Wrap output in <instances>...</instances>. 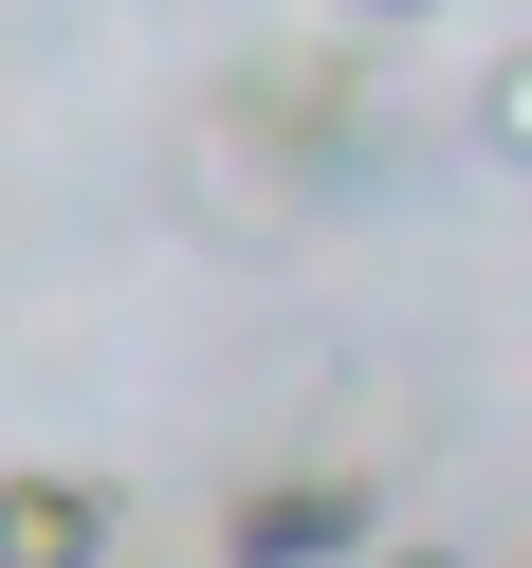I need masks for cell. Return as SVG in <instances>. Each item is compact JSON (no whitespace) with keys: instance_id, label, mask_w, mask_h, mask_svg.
Wrapping results in <instances>:
<instances>
[{"instance_id":"obj_1","label":"cell","mask_w":532,"mask_h":568,"mask_svg":"<svg viewBox=\"0 0 532 568\" xmlns=\"http://www.w3.org/2000/svg\"><path fill=\"white\" fill-rule=\"evenodd\" d=\"M349 550H385L368 477H258V495H221V568H349Z\"/></svg>"},{"instance_id":"obj_2","label":"cell","mask_w":532,"mask_h":568,"mask_svg":"<svg viewBox=\"0 0 532 568\" xmlns=\"http://www.w3.org/2000/svg\"><path fill=\"white\" fill-rule=\"evenodd\" d=\"M0 568H111V477H74V458H0Z\"/></svg>"},{"instance_id":"obj_3","label":"cell","mask_w":532,"mask_h":568,"mask_svg":"<svg viewBox=\"0 0 532 568\" xmlns=\"http://www.w3.org/2000/svg\"><path fill=\"white\" fill-rule=\"evenodd\" d=\"M239 129H275V148H349V55H294V74L239 92Z\"/></svg>"},{"instance_id":"obj_4","label":"cell","mask_w":532,"mask_h":568,"mask_svg":"<svg viewBox=\"0 0 532 568\" xmlns=\"http://www.w3.org/2000/svg\"><path fill=\"white\" fill-rule=\"evenodd\" d=\"M478 148H495V165H514V184H532V38H514V55H495V74H478Z\"/></svg>"},{"instance_id":"obj_5","label":"cell","mask_w":532,"mask_h":568,"mask_svg":"<svg viewBox=\"0 0 532 568\" xmlns=\"http://www.w3.org/2000/svg\"><path fill=\"white\" fill-rule=\"evenodd\" d=\"M331 19H349V38H404V19H441V0H331Z\"/></svg>"},{"instance_id":"obj_6","label":"cell","mask_w":532,"mask_h":568,"mask_svg":"<svg viewBox=\"0 0 532 568\" xmlns=\"http://www.w3.org/2000/svg\"><path fill=\"white\" fill-rule=\"evenodd\" d=\"M349 568H459V550H349Z\"/></svg>"}]
</instances>
